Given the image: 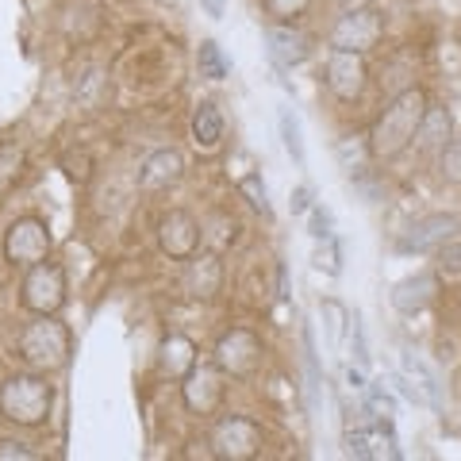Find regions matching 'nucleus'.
Listing matches in <instances>:
<instances>
[{
	"label": "nucleus",
	"mask_w": 461,
	"mask_h": 461,
	"mask_svg": "<svg viewBox=\"0 0 461 461\" xmlns=\"http://www.w3.org/2000/svg\"><path fill=\"white\" fill-rule=\"evenodd\" d=\"M208 446H212V457H220V461H250V457L262 454L266 430L258 420H250V415L227 411L212 423Z\"/></svg>",
	"instance_id": "4"
},
{
	"label": "nucleus",
	"mask_w": 461,
	"mask_h": 461,
	"mask_svg": "<svg viewBox=\"0 0 461 461\" xmlns=\"http://www.w3.org/2000/svg\"><path fill=\"white\" fill-rule=\"evenodd\" d=\"M346 181H350L354 196L366 200V204H381V200H384V177L373 166H362V169L346 173Z\"/></svg>",
	"instance_id": "26"
},
{
	"label": "nucleus",
	"mask_w": 461,
	"mask_h": 461,
	"mask_svg": "<svg viewBox=\"0 0 461 461\" xmlns=\"http://www.w3.org/2000/svg\"><path fill=\"white\" fill-rule=\"evenodd\" d=\"M266 50H269V58H273V66L277 69H296V66H304L312 58V35L304 32V27H296V20L293 23L269 20Z\"/></svg>",
	"instance_id": "13"
},
{
	"label": "nucleus",
	"mask_w": 461,
	"mask_h": 461,
	"mask_svg": "<svg viewBox=\"0 0 461 461\" xmlns=\"http://www.w3.org/2000/svg\"><path fill=\"white\" fill-rule=\"evenodd\" d=\"M438 288H442L438 273H430V269L411 273V277H403V281L393 285V293H388V304H393L400 315H420V312H427L438 300Z\"/></svg>",
	"instance_id": "16"
},
{
	"label": "nucleus",
	"mask_w": 461,
	"mask_h": 461,
	"mask_svg": "<svg viewBox=\"0 0 461 461\" xmlns=\"http://www.w3.org/2000/svg\"><path fill=\"white\" fill-rule=\"evenodd\" d=\"M193 366H196V342L189 335H177V330H169V335L158 342V369H162L166 377L181 381Z\"/></svg>",
	"instance_id": "19"
},
{
	"label": "nucleus",
	"mask_w": 461,
	"mask_h": 461,
	"mask_svg": "<svg viewBox=\"0 0 461 461\" xmlns=\"http://www.w3.org/2000/svg\"><path fill=\"white\" fill-rule=\"evenodd\" d=\"M381 435H377V427H369L366 420H357V423H346L342 430V450L346 457H354V461H373V457H381Z\"/></svg>",
	"instance_id": "21"
},
{
	"label": "nucleus",
	"mask_w": 461,
	"mask_h": 461,
	"mask_svg": "<svg viewBox=\"0 0 461 461\" xmlns=\"http://www.w3.org/2000/svg\"><path fill=\"white\" fill-rule=\"evenodd\" d=\"M27 166V150L20 139H5L0 142V193L12 189V185L20 181V173Z\"/></svg>",
	"instance_id": "25"
},
{
	"label": "nucleus",
	"mask_w": 461,
	"mask_h": 461,
	"mask_svg": "<svg viewBox=\"0 0 461 461\" xmlns=\"http://www.w3.org/2000/svg\"><path fill=\"white\" fill-rule=\"evenodd\" d=\"M388 384H393V393L400 396V400H408V403H415V408H423L427 403V396H423V388L415 384L408 373H393V377H388Z\"/></svg>",
	"instance_id": "36"
},
{
	"label": "nucleus",
	"mask_w": 461,
	"mask_h": 461,
	"mask_svg": "<svg viewBox=\"0 0 461 461\" xmlns=\"http://www.w3.org/2000/svg\"><path fill=\"white\" fill-rule=\"evenodd\" d=\"M54 250V235L47 220H39V215H20V220H12L8 230H5V262L16 266V269H32L39 262H47Z\"/></svg>",
	"instance_id": "7"
},
{
	"label": "nucleus",
	"mask_w": 461,
	"mask_h": 461,
	"mask_svg": "<svg viewBox=\"0 0 461 461\" xmlns=\"http://www.w3.org/2000/svg\"><path fill=\"white\" fill-rule=\"evenodd\" d=\"M438 254V277H461V239L442 242Z\"/></svg>",
	"instance_id": "35"
},
{
	"label": "nucleus",
	"mask_w": 461,
	"mask_h": 461,
	"mask_svg": "<svg viewBox=\"0 0 461 461\" xmlns=\"http://www.w3.org/2000/svg\"><path fill=\"white\" fill-rule=\"evenodd\" d=\"M189 135L196 142V150H220L223 147V135H227V123H223V112L220 104H212V100H200L193 108V120H189Z\"/></svg>",
	"instance_id": "18"
},
{
	"label": "nucleus",
	"mask_w": 461,
	"mask_h": 461,
	"mask_svg": "<svg viewBox=\"0 0 461 461\" xmlns=\"http://www.w3.org/2000/svg\"><path fill=\"white\" fill-rule=\"evenodd\" d=\"M158 247L169 262H189V258L204 247V223H196L193 212L185 208H169L162 212V220H158Z\"/></svg>",
	"instance_id": "12"
},
{
	"label": "nucleus",
	"mask_w": 461,
	"mask_h": 461,
	"mask_svg": "<svg viewBox=\"0 0 461 461\" xmlns=\"http://www.w3.org/2000/svg\"><path fill=\"white\" fill-rule=\"evenodd\" d=\"M39 450L23 438H0V461H35Z\"/></svg>",
	"instance_id": "37"
},
{
	"label": "nucleus",
	"mask_w": 461,
	"mask_h": 461,
	"mask_svg": "<svg viewBox=\"0 0 461 461\" xmlns=\"http://www.w3.org/2000/svg\"><path fill=\"white\" fill-rule=\"evenodd\" d=\"M320 312L327 315V335H330V346H339V342H342V330H346V323H350V308L339 304L335 296H327L323 304H320Z\"/></svg>",
	"instance_id": "30"
},
{
	"label": "nucleus",
	"mask_w": 461,
	"mask_h": 461,
	"mask_svg": "<svg viewBox=\"0 0 461 461\" xmlns=\"http://www.w3.org/2000/svg\"><path fill=\"white\" fill-rule=\"evenodd\" d=\"M181 177H185V154L177 147H158L142 158V166H139L142 193H169Z\"/></svg>",
	"instance_id": "14"
},
{
	"label": "nucleus",
	"mask_w": 461,
	"mask_h": 461,
	"mask_svg": "<svg viewBox=\"0 0 461 461\" xmlns=\"http://www.w3.org/2000/svg\"><path fill=\"white\" fill-rule=\"evenodd\" d=\"M239 196L247 200V204H250L258 215H269V212H273V204H269V189H266L262 173H247V177L239 181Z\"/></svg>",
	"instance_id": "29"
},
{
	"label": "nucleus",
	"mask_w": 461,
	"mask_h": 461,
	"mask_svg": "<svg viewBox=\"0 0 461 461\" xmlns=\"http://www.w3.org/2000/svg\"><path fill=\"white\" fill-rule=\"evenodd\" d=\"M438 177L446 185H461V139H450V147L438 154Z\"/></svg>",
	"instance_id": "33"
},
{
	"label": "nucleus",
	"mask_w": 461,
	"mask_h": 461,
	"mask_svg": "<svg viewBox=\"0 0 461 461\" xmlns=\"http://www.w3.org/2000/svg\"><path fill=\"white\" fill-rule=\"evenodd\" d=\"M350 354H354V366L369 369V339H366V323H362V312H350Z\"/></svg>",
	"instance_id": "32"
},
{
	"label": "nucleus",
	"mask_w": 461,
	"mask_h": 461,
	"mask_svg": "<svg viewBox=\"0 0 461 461\" xmlns=\"http://www.w3.org/2000/svg\"><path fill=\"white\" fill-rule=\"evenodd\" d=\"M335 5L346 12V8H362V5H369V0H335Z\"/></svg>",
	"instance_id": "42"
},
{
	"label": "nucleus",
	"mask_w": 461,
	"mask_h": 461,
	"mask_svg": "<svg viewBox=\"0 0 461 461\" xmlns=\"http://www.w3.org/2000/svg\"><path fill=\"white\" fill-rule=\"evenodd\" d=\"M450 139H454V112L446 104H427L420 127H415V139H411L415 154L438 158L446 147H450Z\"/></svg>",
	"instance_id": "17"
},
{
	"label": "nucleus",
	"mask_w": 461,
	"mask_h": 461,
	"mask_svg": "<svg viewBox=\"0 0 461 461\" xmlns=\"http://www.w3.org/2000/svg\"><path fill=\"white\" fill-rule=\"evenodd\" d=\"M196 66H200V77H208V81H227V77H230V58L223 54V47H220L215 39L200 42Z\"/></svg>",
	"instance_id": "23"
},
{
	"label": "nucleus",
	"mask_w": 461,
	"mask_h": 461,
	"mask_svg": "<svg viewBox=\"0 0 461 461\" xmlns=\"http://www.w3.org/2000/svg\"><path fill=\"white\" fill-rule=\"evenodd\" d=\"M312 262H315V269H320V273H327V277H342V242H339V235L315 242Z\"/></svg>",
	"instance_id": "28"
},
{
	"label": "nucleus",
	"mask_w": 461,
	"mask_h": 461,
	"mask_svg": "<svg viewBox=\"0 0 461 461\" xmlns=\"http://www.w3.org/2000/svg\"><path fill=\"white\" fill-rule=\"evenodd\" d=\"M227 373L220 366H193L189 373L181 377V403L185 411L196 415V420H212L220 415L223 400H227Z\"/></svg>",
	"instance_id": "9"
},
{
	"label": "nucleus",
	"mask_w": 461,
	"mask_h": 461,
	"mask_svg": "<svg viewBox=\"0 0 461 461\" xmlns=\"http://www.w3.org/2000/svg\"><path fill=\"white\" fill-rule=\"evenodd\" d=\"M315 204V193H312V185H296L293 196H288V212L293 215H308Z\"/></svg>",
	"instance_id": "38"
},
{
	"label": "nucleus",
	"mask_w": 461,
	"mask_h": 461,
	"mask_svg": "<svg viewBox=\"0 0 461 461\" xmlns=\"http://www.w3.org/2000/svg\"><path fill=\"white\" fill-rule=\"evenodd\" d=\"M66 269L58 262H39L23 273L20 281V308L32 315H58L66 308Z\"/></svg>",
	"instance_id": "6"
},
{
	"label": "nucleus",
	"mask_w": 461,
	"mask_h": 461,
	"mask_svg": "<svg viewBox=\"0 0 461 461\" xmlns=\"http://www.w3.org/2000/svg\"><path fill=\"white\" fill-rule=\"evenodd\" d=\"M330 47H339V50H357V54H369V50H377L381 47V39H384V16L377 8H346L342 16L330 23Z\"/></svg>",
	"instance_id": "8"
},
{
	"label": "nucleus",
	"mask_w": 461,
	"mask_h": 461,
	"mask_svg": "<svg viewBox=\"0 0 461 461\" xmlns=\"http://www.w3.org/2000/svg\"><path fill=\"white\" fill-rule=\"evenodd\" d=\"M158 5H177V0H158Z\"/></svg>",
	"instance_id": "43"
},
{
	"label": "nucleus",
	"mask_w": 461,
	"mask_h": 461,
	"mask_svg": "<svg viewBox=\"0 0 461 461\" xmlns=\"http://www.w3.org/2000/svg\"><path fill=\"white\" fill-rule=\"evenodd\" d=\"M400 366H403V373L423 388V396H427V403L435 411H442V381H438V373L427 366V357L420 354V350H411V346H403V354H400Z\"/></svg>",
	"instance_id": "20"
},
{
	"label": "nucleus",
	"mask_w": 461,
	"mask_h": 461,
	"mask_svg": "<svg viewBox=\"0 0 461 461\" xmlns=\"http://www.w3.org/2000/svg\"><path fill=\"white\" fill-rule=\"evenodd\" d=\"M223 281H227V269H223V258L212 254V250H196L189 258V269H185V293L193 300H220L223 293Z\"/></svg>",
	"instance_id": "15"
},
{
	"label": "nucleus",
	"mask_w": 461,
	"mask_h": 461,
	"mask_svg": "<svg viewBox=\"0 0 461 461\" xmlns=\"http://www.w3.org/2000/svg\"><path fill=\"white\" fill-rule=\"evenodd\" d=\"M277 131H281V142H285L288 158H293V166H296V169H304V166H308L304 127H300V115H296L293 108H281V112H277Z\"/></svg>",
	"instance_id": "22"
},
{
	"label": "nucleus",
	"mask_w": 461,
	"mask_h": 461,
	"mask_svg": "<svg viewBox=\"0 0 461 461\" xmlns=\"http://www.w3.org/2000/svg\"><path fill=\"white\" fill-rule=\"evenodd\" d=\"M54 411V384L50 373H12L0 381V420L12 427H42Z\"/></svg>",
	"instance_id": "2"
},
{
	"label": "nucleus",
	"mask_w": 461,
	"mask_h": 461,
	"mask_svg": "<svg viewBox=\"0 0 461 461\" xmlns=\"http://www.w3.org/2000/svg\"><path fill=\"white\" fill-rule=\"evenodd\" d=\"M277 300H293V281H288V262H277Z\"/></svg>",
	"instance_id": "39"
},
{
	"label": "nucleus",
	"mask_w": 461,
	"mask_h": 461,
	"mask_svg": "<svg viewBox=\"0 0 461 461\" xmlns=\"http://www.w3.org/2000/svg\"><path fill=\"white\" fill-rule=\"evenodd\" d=\"M212 362L220 366L230 381H254L266 362V342L250 327H230V330H223V339L215 342Z\"/></svg>",
	"instance_id": "5"
},
{
	"label": "nucleus",
	"mask_w": 461,
	"mask_h": 461,
	"mask_svg": "<svg viewBox=\"0 0 461 461\" xmlns=\"http://www.w3.org/2000/svg\"><path fill=\"white\" fill-rule=\"evenodd\" d=\"M308 235L315 242L335 235V212H330L327 204H312V212H308Z\"/></svg>",
	"instance_id": "34"
},
{
	"label": "nucleus",
	"mask_w": 461,
	"mask_h": 461,
	"mask_svg": "<svg viewBox=\"0 0 461 461\" xmlns=\"http://www.w3.org/2000/svg\"><path fill=\"white\" fill-rule=\"evenodd\" d=\"M427 104L430 100H427V93L420 89V85H411V89H403V93H396L393 100H388L384 112L369 127L373 162H393V158H400L403 150L411 147L415 127H420Z\"/></svg>",
	"instance_id": "1"
},
{
	"label": "nucleus",
	"mask_w": 461,
	"mask_h": 461,
	"mask_svg": "<svg viewBox=\"0 0 461 461\" xmlns=\"http://www.w3.org/2000/svg\"><path fill=\"white\" fill-rule=\"evenodd\" d=\"M323 81L335 100L342 104H357L369 89V66H366V54L357 50H339L330 47L327 54V66H323Z\"/></svg>",
	"instance_id": "10"
},
{
	"label": "nucleus",
	"mask_w": 461,
	"mask_h": 461,
	"mask_svg": "<svg viewBox=\"0 0 461 461\" xmlns=\"http://www.w3.org/2000/svg\"><path fill=\"white\" fill-rule=\"evenodd\" d=\"M200 5H204V12L212 20H223V12H227V0H200Z\"/></svg>",
	"instance_id": "41"
},
{
	"label": "nucleus",
	"mask_w": 461,
	"mask_h": 461,
	"mask_svg": "<svg viewBox=\"0 0 461 461\" xmlns=\"http://www.w3.org/2000/svg\"><path fill=\"white\" fill-rule=\"evenodd\" d=\"M69 354H74V335L58 315H35L32 323L16 330V357L35 373L66 369Z\"/></svg>",
	"instance_id": "3"
},
{
	"label": "nucleus",
	"mask_w": 461,
	"mask_h": 461,
	"mask_svg": "<svg viewBox=\"0 0 461 461\" xmlns=\"http://www.w3.org/2000/svg\"><path fill=\"white\" fill-rule=\"evenodd\" d=\"M335 158H339V166L346 173H354V169H362L373 162V150H369V135H342L335 142Z\"/></svg>",
	"instance_id": "24"
},
{
	"label": "nucleus",
	"mask_w": 461,
	"mask_h": 461,
	"mask_svg": "<svg viewBox=\"0 0 461 461\" xmlns=\"http://www.w3.org/2000/svg\"><path fill=\"white\" fill-rule=\"evenodd\" d=\"M461 220L454 212H427V215H415V220L400 230L396 239V254H435L442 242L457 239Z\"/></svg>",
	"instance_id": "11"
},
{
	"label": "nucleus",
	"mask_w": 461,
	"mask_h": 461,
	"mask_svg": "<svg viewBox=\"0 0 461 461\" xmlns=\"http://www.w3.org/2000/svg\"><path fill=\"white\" fill-rule=\"evenodd\" d=\"M346 384H350L354 393H366V369L362 366H346Z\"/></svg>",
	"instance_id": "40"
},
{
	"label": "nucleus",
	"mask_w": 461,
	"mask_h": 461,
	"mask_svg": "<svg viewBox=\"0 0 461 461\" xmlns=\"http://www.w3.org/2000/svg\"><path fill=\"white\" fill-rule=\"evenodd\" d=\"M366 400V408H369V415L377 420V415H393L396 420V411H400V403H396V393H393V384L388 381H373V384H366V393H362Z\"/></svg>",
	"instance_id": "27"
},
{
	"label": "nucleus",
	"mask_w": 461,
	"mask_h": 461,
	"mask_svg": "<svg viewBox=\"0 0 461 461\" xmlns=\"http://www.w3.org/2000/svg\"><path fill=\"white\" fill-rule=\"evenodd\" d=\"M262 8H266L269 20L293 23V20H300V16H304V12L312 8V0H262Z\"/></svg>",
	"instance_id": "31"
}]
</instances>
